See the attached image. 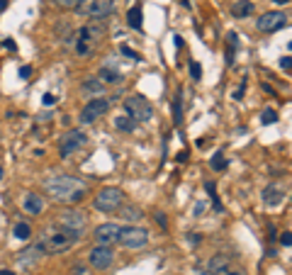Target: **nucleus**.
<instances>
[{"instance_id": "obj_17", "label": "nucleus", "mask_w": 292, "mask_h": 275, "mask_svg": "<svg viewBox=\"0 0 292 275\" xmlns=\"http://www.w3.org/2000/svg\"><path fill=\"white\" fill-rule=\"evenodd\" d=\"M253 12V3H248V0H239L231 5V15L234 17H248Z\"/></svg>"}, {"instance_id": "obj_15", "label": "nucleus", "mask_w": 292, "mask_h": 275, "mask_svg": "<svg viewBox=\"0 0 292 275\" xmlns=\"http://www.w3.org/2000/svg\"><path fill=\"white\" fill-rule=\"evenodd\" d=\"M285 195H287V190H285L282 185H268V187H263V193H260L263 202H266V205H270V207H278V205H282Z\"/></svg>"}, {"instance_id": "obj_7", "label": "nucleus", "mask_w": 292, "mask_h": 275, "mask_svg": "<svg viewBox=\"0 0 292 275\" xmlns=\"http://www.w3.org/2000/svg\"><path fill=\"white\" fill-rule=\"evenodd\" d=\"M117 241L122 243L124 249H144L149 243V231L141 229V227H124V229H120Z\"/></svg>"}, {"instance_id": "obj_41", "label": "nucleus", "mask_w": 292, "mask_h": 275, "mask_svg": "<svg viewBox=\"0 0 292 275\" xmlns=\"http://www.w3.org/2000/svg\"><path fill=\"white\" fill-rule=\"evenodd\" d=\"M0 275H15L12 270H0Z\"/></svg>"}, {"instance_id": "obj_31", "label": "nucleus", "mask_w": 292, "mask_h": 275, "mask_svg": "<svg viewBox=\"0 0 292 275\" xmlns=\"http://www.w3.org/2000/svg\"><path fill=\"white\" fill-rule=\"evenodd\" d=\"M173 112H176V124L183 122V115H180V93L176 95V102H173Z\"/></svg>"}, {"instance_id": "obj_1", "label": "nucleus", "mask_w": 292, "mask_h": 275, "mask_svg": "<svg viewBox=\"0 0 292 275\" xmlns=\"http://www.w3.org/2000/svg\"><path fill=\"white\" fill-rule=\"evenodd\" d=\"M44 190L56 202H80L88 195V185L73 176H54L44 180Z\"/></svg>"}, {"instance_id": "obj_21", "label": "nucleus", "mask_w": 292, "mask_h": 275, "mask_svg": "<svg viewBox=\"0 0 292 275\" xmlns=\"http://www.w3.org/2000/svg\"><path fill=\"white\" fill-rule=\"evenodd\" d=\"M83 90H85V93H93V95H100L102 90H105V83H102L100 78H88V80L83 83Z\"/></svg>"}, {"instance_id": "obj_3", "label": "nucleus", "mask_w": 292, "mask_h": 275, "mask_svg": "<svg viewBox=\"0 0 292 275\" xmlns=\"http://www.w3.org/2000/svg\"><path fill=\"white\" fill-rule=\"evenodd\" d=\"M124 205V193L120 187H102L95 198V209L105 212V214H112L117 209H122Z\"/></svg>"}, {"instance_id": "obj_43", "label": "nucleus", "mask_w": 292, "mask_h": 275, "mask_svg": "<svg viewBox=\"0 0 292 275\" xmlns=\"http://www.w3.org/2000/svg\"><path fill=\"white\" fill-rule=\"evenodd\" d=\"M0 180H3V166H0Z\"/></svg>"}, {"instance_id": "obj_36", "label": "nucleus", "mask_w": 292, "mask_h": 275, "mask_svg": "<svg viewBox=\"0 0 292 275\" xmlns=\"http://www.w3.org/2000/svg\"><path fill=\"white\" fill-rule=\"evenodd\" d=\"M30 76H32V68H30V66L20 68V78H30Z\"/></svg>"}, {"instance_id": "obj_28", "label": "nucleus", "mask_w": 292, "mask_h": 275, "mask_svg": "<svg viewBox=\"0 0 292 275\" xmlns=\"http://www.w3.org/2000/svg\"><path fill=\"white\" fill-rule=\"evenodd\" d=\"M190 76H192V80H200V78H202V68H200L197 61H192L190 64Z\"/></svg>"}, {"instance_id": "obj_25", "label": "nucleus", "mask_w": 292, "mask_h": 275, "mask_svg": "<svg viewBox=\"0 0 292 275\" xmlns=\"http://www.w3.org/2000/svg\"><path fill=\"white\" fill-rule=\"evenodd\" d=\"M73 46H76V54H78V56H90V54H93V46H90L88 42H80V39H76V42H73Z\"/></svg>"}, {"instance_id": "obj_4", "label": "nucleus", "mask_w": 292, "mask_h": 275, "mask_svg": "<svg viewBox=\"0 0 292 275\" xmlns=\"http://www.w3.org/2000/svg\"><path fill=\"white\" fill-rule=\"evenodd\" d=\"M124 112L127 117H132L134 122H149L154 120V107L144 95H132V98L124 100Z\"/></svg>"}, {"instance_id": "obj_18", "label": "nucleus", "mask_w": 292, "mask_h": 275, "mask_svg": "<svg viewBox=\"0 0 292 275\" xmlns=\"http://www.w3.org/2000/svg\"><path fill=\"white\" fill-rule=\"evenodd\" d=\"M127 24L132 30H141V5H134L132 10L127 12Z\"/></svg>"}, {"instance_id": "obj_23", "label": "nucleus", "mask_w": 292, "mask_h": 275, "mask_svg": "<svg viewBox=\"0 0 292 275\" xmlns=\"http://www.w3.org/2000/svg\"><path fill=\"white\" fill-rule=\"evenodd\" d=\"M122 217L127 222H136V219H141V209L139 207H132V205H127V207L122 209Z\"/></svg>"}, {"instance_id": "obj_10", "label": "nucleus", "mask_w": 292, "mask_h": 275, "mask_svg": "<svg viewBox=\"0 0 292 275\" xmlns=\"http://www.w3.org/2000/svg\"><path fill=\"white\" fill-rule=\"evenodd\" d=\"M285 24H287V15H285V12H278V10L263 12V15L258 17V30L263 34L278 32V30H282Z\"/></svg>"}, {"instance_id": "obj_16", "label": "nucleus", "mask_w": 292, "mask_h": 275, "mask_svg": "<svg viewBox=\"0 0 292 275\" xmlns=\"http://www.w3.org/2000/svg\"><path fill=\"white\" fill-rule=\"evenodd\" d=\"M22 207H24V212H30V214H39L42 209H44V202H42V198L39 195H27V198L22 200Z\"/></svg>"}, {"instance_id": "obj_13", "label": "nucleus", "mask_w": 292, "mask_h": 275, "mask_svg": "<svg viewBox=\"0 0 292 275\" xmlns=\"http://www.w3.org/2000/svg\"><path fill=\"white\" fill-rule=\"evenodd\" d=\"M117 236H120V227L112 224V222H107V224H100L95 234H93V239L98 241V246H112L117 241Z\"/></svg>"}, {"instance_id": "obj_5", "label": "nucleus", "mask_w": 292, "mask_h": 275, "mask_svg": "<svg viewBox=\"0 0 292 275\" xmlns=\"http://www.w3.org/2000/svg\"><path fill=\"white\" fill-rule=\"evenodd\" d=\"M207 268H210V275H246V270L241 265L234 263L229 256H222V253L212 256Z\"/></svg>"}, {"instance_id": "obj_26", "label": "nucleus", "mask_w": 292, "mask_h": 275, "mask_svg": "<svg viewBox=\"0 0 292 275\" xmlns=\"http://www.w3.org/2000/svg\"><path fill=\"white\" fill-rule=\"evenodd\" d=\"M236 39H239V37H236L234 32L229 34V54H226V64H234V51H236V46H239Z\"/></svg>"}, {"instance_id": "obj_42", "label": "nucleus", "mask_w": 292, "mask_h": 275, "mask_svg": "<svg viewBox=\"0 0 292 275\" xmlns=\"http://www.w3.org/2000/svg\"><path fill=\"white\" fill-rule=\"evenodd\" d=\"M275 3H280V5H285V3H290V0H275Z\"/></svg>"}, {"instance_id": "obj_38", "label": "nucleus", "mask_w": 292, "mask_h": 275, "mask_svg": "<svg viewBox=\"0 0 292 275\" xmlns=\"http://www.w3.org/2000/svg\"><path fill=\"white\" fill-rule=\"evenodd\" d=\"M280 241H282V246H290V243H292L290 231H285V234H282V236H280Z\"/></svg>"}, {"instance_id": "obj_8", "label": "nucleus", "mask_w": 292, "mask_h": 275, "mask_svg": "<svg viewBox=\"0 0 292 275\" xmlns=\"http://www.w3.org/2000/svg\"><path fill=\"white\" fill-rule=\"evenodd\" d=\"M78 12L90 20H102L114 12V0H85V5H78Z\"/></svg>"}, {"instance_id": "obj_2", "label": "nucleus", "mask_w": 292, "mask_h": 275, "mask_svg": "<svg viewBox=\"0 0 292 275\" xmlns=\"http://www.w3.org/2000/svg\"><path fill=\"white\" fill-rule=\"evenodd\" d=\"M59 229L64 231V234H68V236H73L76 241H78L80 236L85 234V229H88V217L83 214V212H78V209H66V212H61L59 214Z\"/></svg>"}, {"instance_id": "obj_34", "label": "nucleus", "mask_w": 292, "mask_h": 275, "mask_svg": "<svg viewBox=\"0 0 292 275\" xmlns=\"http://www.w3.org/2000/svg\"><path fill=\"white\" fill-rule=\"evenodd\" d=\"M290 61H292L290 56H282V59H280V68H282V71H287V73H290V68H292Z\"/></svg>"}, {"instance_id": "obj_9", "label": "nucleus", "mask_w": 292, "mask_h": 275, "mask_svg": "<svg viewBox=\"0 0 292 275\" xmlns=\"http://www.w3.org/2000/svg\"><path fill=\"white\" fill-rule=\"evenodd\" d=\"M112 107V102H110V98H95L90 100L88 105L80 110V122L83 124H90V122L100 120L102 115H107V110Z\"/></svg>"}, {"instance_id": "obj_30", "label": "nucleus", "mask_w": 292, "mask_h": 275, "mask_svg": "<svg viewBox=\"0 0 292 275\" xmlns=\"http://www.w3.org/2000/svg\"><path fill=\"white\" fill-rule=\"evenodd\" d=\"M56 5H61V8H78L80 3H85V0H54Z\"/></svg>"}, {"instance_id": "obj_22", "label": "nucleus", "mask_w": 292, "mask_h": 275, "mask_svg": "<svg viewBox=\"0 0 292 275\" xmlns=\"http://www.w3.org/2000/svg\"><path fill=\"white\" fill-rule=\"evenodd\" d=\"M12 234H15V239H20V241H27V239L32 236V229H30V224H24V222H20V224H15V229H12Z\"/></svg>"}, {"instance_id": "obj_29", "label": "nucleus", "mask_w": 292, "mask_h": 275, "mask_svg": "<svg viewBox=\"0 0 292 275\" xmlns=\"http://www.w3.org/2000/svg\"><path fill=\"white\" fill-rule=\"evenodd\" d=\"M120 51H122L124 56H129V59H132V61H139V59H141V56L136 54L134 49H129V46H127V44H122V46H120Z\"/></svg>"}, {"instance_id": "obj_6", "label": "nucleus", "mask_w": 292, "mask_h": 275, "mask_svg": "<svg viewBox=\"0 0 292 275\" xmlns=\"http://www.w3.org/2000/svg\"><path fill=\"white\" fill-rule=\"evenodd\" d=\"M73 243H76L73 236H68L64 231H54V234H46L39 246L44 249V253H64L68 249H73Z\"/></svg>"}, {"instance_id": "obj_27", "label": "nucleus", "mask_w": 292, "mask_h": 275, "mask_svg": "<svg viewBox=\"0 0 292 275\" xmlns=\"http://www.w3.org/2000/svg\"><path fill=\"white\" fill-rule=\"evenodd\" d=\"M260 122H263V124H275V122H278V112L275 110H263V115H260Z\"/></svg>"}, {"instance_id": "obj_24", "label": "nucleus", "mask_w": 292, "mask_h": 275, "mask_svg": "<svg viewBox=\"0 0 292 275\" xmlns=\"http://www.w3.org/2000/svg\"><path fill=\"white\" fill-rule=\"evenodd\" d=\"M210 166H212V171H224V168H226L224 151H217V154L212 156V161H210Z\"/></svg>"}, {"instance_id": "obj_11", "label": "nucleus", "mask_w": 292, "mask_h": 275, "mask_svg": "<svg viewBox=\"0 0 292 275\" xmlns=\"http://www.w3.org/2000/svg\"><path fill=\"white\" fill-rule=\"evenodd\" d=\"M85 142H88V139H85V134L80 132V129H68V132L61 136V149H59V151H61V158H68L73 151H78Z\"/></svg>"}, {"instance_id": "obj_19", "label": "nucleus", "mask_w": 292, "mask_h": 275, "mask_svg": "<svg viewBox=\"0 0 292 275\" xmlns=\"http://www.w3.org/2000/svg\"><path fill=\"white\" fill-rule=\"evenodd\" d=\"M114 127L120 129V132H134L136 122L132 117H127V115H120V117H114Z\"/></svg>"}, {"instance_id": "obj_14", "label": "nucleus", "mask_w": 292, "mask_h": 275, "mask_svg": "<svg viewBox=\"0 0 292 275\" xmlns=\"http://www.w3.org/2000/svg\"><path fill=\"white\" fill-rule=\"evenodd\" d=\"M102 37H105V27H102V24H85V27L78 30V39L80 42H88L90 46L98 44Z\"/></svg>"}, {"instance_id": "obj_12", "label": "nucleus", "mask_w": 292, "mask_h": 275, "mask_svg": "<svg viewBox=\"0 0 292 275\" xmlns=\"http://www.w3.org/2000/svg\"><path fill=\"white\" fill-rule=\"evenodd\" d=\"M88 261H90L93 268H98V270H107V268L114 263V251L110 249V246H95V249L88 253Z\"/></svg>"}, {"instance_id": "obj_39", "label": "nucleus", "mask_w": 292, "mask_h": 275, "mask_svg": "<svg viewBox=\"0 0 292 275\" xmlns=\"http://www.w3.org/2000/svg\"><path fill=\"white\" fill-rule=\"evenodd\" d=\"M5 49H10V51H15V49H17V44H15L12 39H5Z\"/></svg>"}, {"instance_id": "obj_33", "label": "nucleus", "mask_w": 292, "mask_h": 275, "mask_svg": "<svg viewBox=\"0 0 292 275\" xmlns=\"http://www.w3.org/2000/svg\"><path fill=\"white\" fill-rule=\"evenodd\" d=\"M54 102H56V98H54V95H51V93H46L44 98H42V105H44V107H51V105H54Z\"/></svg>"}, {"instance_id": "obj_32", "label": "nucleus", "mask_w": 292, "mask_h": 275, "mask_svg": "<svg viewBox=\"0 0 292 275\" xmlns=\"http://www.w3.org/2000/svg\"><path fill=\"white\" fill-rule=\"evenodd\" d=\"M244 93H246V80H244V83H241V86H239V88L231 93V98H234V100H241V98H244Z\"/></svg>"}, {"instance_id": "obj_37", "label": "nucleus", "mask_w": 292, "mask_h": 275, "mask_svg": "<svg viewBox=\"0 0 292 275\" xmlns=\"http://www.w3.org/2000/svg\"><path fill=\"white\" fill-rule=\"evenodd\" d=\"M202 209H205V200H200V202L195 205V217H200V214H202Z\"/></svg>"}, {"instance_id": "obj_20", "label": "nucleus", "mask_w": 292, "mask_h": 275, "mask_svg": "<svg viewBox=\"0 0 292 275\" xmlns=\"http://www.w3.org/2000/svg\"><path fill=\"white\" fill-rule=\"evenodd\" d=\"M102 80V83H120L122 80V76L114 71V68H110V66H102L100 68V76H98Z\"/></svg>"}, {"instance_id": "obj_35", "label": "nucleus", "mask_w": 292, "mask_h": 275, "mask_svg": "<svg viewBox=\"0 0 292 275\" xmlns=\"http://www.w3.org/2000/svg\"><path fill=\"white\" fill-rule=\"evenodd\" d=\"M156 222H158V224H161V227H163V229L168 227V217H166L163 212H156Z\"/></svg>"}, {"instance_id": "obj_40", "label": "nucleus", "mask_w": 292, "mask_h": 275, "mask_svg": "<svg viewBox=\"0 0 292 275\" xmlns=\"http://www.w3.org/2000/svg\"><path fill=\"white\" fill-rule=\"evenodd\" d=\"M8 8V0H0V10H5Z\"/></svg>"}]
</instances>
